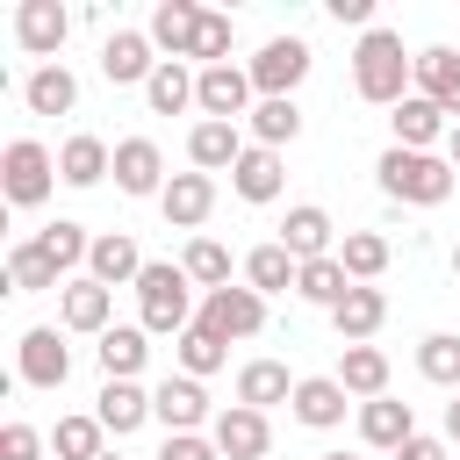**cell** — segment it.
Masks as SVG:
<instances>
[{
  "mask_svg": "<svg viewBox=\"0 0 460 460\" xmlns=\"http://www.w3.org/2000/svg\"><path fill=\"white\" fill-rule=\"evenodd\" d=\"M252 72L244 65H201V79H194V108H201V122H237V115H252Z\"/></svg>",
  "mask_w": 460,
  "mask_h": 460,
  "instance_id": "obj_7",
  "label": "cell"
},
{
  "mask_svg": "<svg viewBox=\"0 0 460 460\" xmlns=\"http://www.w3.org/2000/svg\"><path fill=\"white\" fill-rule=\"evenodd\" d=\"M244 72H252L259 101H295V86L309 79V43H302V36H273Z\"/></svg>",
  "mask_w": 460,
  "mask_h": 460,
  "instance_id": "obj_6",
  "label": "cell"
},
{
  "mask_svg": "<svg viewBox=\"0 0 460 460\" xmlns=\"http://www.w3.org/2000/svg\"><path fill=\"white\" fill-rule=\"evenodd\" d=\"M223 359H230V352H223V338H208V331H201V323H194V331H187V338H180V367H187V374H194V381H201V374H216V367H223Z\"/></svg>",
  "mask_w": 460,
  "mask_h": 460,
  "instance_id": "obj_42",
  "label": "cell"
},
{
  "mask_svg": "<svg viewBox=\"0 0 460 460\" xmlns=\"http://www.w3.org/2000/svg\"><path fill=\"white\" fill-rule=\"evenodd\" d=\"M295 417H302L309 431L345 424V388H338V374H309V381H295Z\"/></svg>",
  "mask_w": 460,
  "mask_h": 460,
  "instance_id": "obj_24",
  "label": "cell"
},
{
  "mask_svg": "<svg viewBox=\"0 0 460 460\" xmlns=\"http://www.w3.org/2000/svg\"><path fill=\"white\" fill-rule=\"evenodd\" d=\"M331 323H338V338H345V345H367V338L388 323V295H381V288H352V295L331 309Z\"/></svg>",
  "mask_w": 460,
  "mask_h": 460,
  "instance_id": "obj_21",
  "label": "cell"
},
{
  "mask_svg": "<svg viewBox=\"0 0 460 460\" xmlns=\"http://www.w3.org/2000/svg\"><path fill=\"white\" fill-rule=\"evenodd\" d=\"M115 187L122 194H165V158L151 137H122L115 144Z\"/></svg>",
  "mask_w": 460,
  "mask_h": 460,
  "instance_id": "obj_16",
  "label": "cell"
},
{
  "mask_svg": "<svg viewBox=\"0 0 460 460\" xmlns=\"http://www.w3.org/2000/svg\"><path fill=\"white\" fill-rule=\"evenodd\" d=\"M208 438H216V453H223V460H266V446H273L266 410H244V402H230V410L208 424Z\"/></svg>",
  "mask_w": 460,
  "mask_h": 460,
  "instance_id": "obj_10",
  "label": "cell"
},
{
  "mask_svg": "<svg viewBox=\"0 0 460 460\" xmlns=\"http://www.w3.org/2000/svg\"><path fill=\"white\" fill-rule=\"evenodd\" d=\"M252 137H259L266 151L295 144V137H302V108H295V101H259V108H252Z\"/></svg>",
  "mask_w": 460,
  "mask_h": 460,
  "instance_id": "obj_36",
  "label": "cell"
},
{
  "mask_svg": "<svg viewBox=\"0 0 460 460\" xmlns=\"http://www.w3.org/2000/svg\"><path fill=\"white\" fill-rule=\"evenodd\" d=\"M417 93L460 122V58L453 50H417Z\"/></svg>",
  "mask_w": 460,
  "mask_h": 460,
  "instance_id": "obj_26",
  "label": "cell"
},
{
  "mask_svg": "<svg viewBox=\"0 0 460 460\" xmlns=\"http://www.w3.org/2000/svg\"><path fill=\"white\" fill-rule=\"evenodd\" d=\"M230 14H201V36H194V58L201 65H230Z\"/></svg>",
  "mask_w": 460,
  "mask_h": 460,
  "instance_id": "obj_43",
  "label": "cell"
},
{
  "mask_svg": "<svg viewBox=\"0 0 460 460\" xmlns=\"http://www.w3.org/2000/svg\"><path fill=\"white\" fill-rule=\"evenodd\" d=\"M331 22H352V29H374V0H331Z\"/></svg>",
  "mask_w": 460,
  "mask_h": 460,
  "instance_id": "obj_46",
  "label": "cell"
},
{
  "mask_svg": "<svg viewBox=\"0 0 460 460\" xmlns=\"http://www.w3.org/2000/svg\"><path fill=\"white\" fill-rule=\"evenodd\" d=\"M58 280H65V273H58L36 244H14V252H7V288H14V295H43V288H58Z\"/></svg>",
  "mask_w": 460,
  "mask_h": 460,
  "instance_id": "obj_38",
  "label": "cell"
},
{
  "mask_svg": "<svg viewBox=\"0 0 460 460\" xmlns=\"http://www.w3.org/2000/svg\"><path fill=\"white\" fill-rule=\"evenodd\" d=\"M323 460H352V453H323Z\"/></svg>",
  "mask_w": 460,
  "mask_h": 460,
  "instance_id": "obj_51",
  "label": "cell"
},
{
  "mask_svg": "<svg viewBox=\"0 0 460 460\" xmlns=\"http://www.w3.org/2000/svg\"><path fill=\"white\" fill-rule=\"evenodd\" d=\"M50 453L58 460H101V417H58Z\"/></svg>",
  "mask_w": 460,
  "mask_h": 460,
  "instance_id": "obj_40",
  "label": "cell"
},
{
  "mask_svg": "<svg viewBox=\"0 0 460 460\" xmlns=\"http://www.w3.org/2000/svg\"><path fill=\"white\" fill-rule=\"evenodd\" d=\"M65 374H72V352H65V338L58 331H22V381L29 388H65Z\"/></svg>",
  "mask_w": 460,
  "mask_h": 460,
  "instance_id": "obj_17",
  "label": "cell"
},
{
  "mask_svg": "<svg viewBox=\"0 0 460 460\" xmlns=\"http://www.w3.org/2000/svg\"><path fill=\"white\" fill-rule=\"evenodd\" d=\"M151 417H158L165 431H201V424H216V417H208V395H201L194 374H165V381L151 388Z\"/></svg>",
  "mask_w": 460,
  "mask_h": 460,
  "instance_id": "obj_8",
  "label": "cell"
},
{
  "mask_svg": "<svg viewBox=\"0 0 460 460\" xmlns=\"http://www.w3.org/2000/svg\"><path fill=\"white\" fill-rule=\"evenodd\" d=\"M158 460H223V453H216V438H201V431H165Z\"/></svg>",
  "mask_w": 460,
  "mask_h": 460,
  "instance_id": "obj_44",
  "label": "cell"
},
{
  "mask_svg": "<svg viewBox=\"0 0 460 460\" xmlns=\"http://www.w3.org/2000/svg\"><path fill=\"white\" fill-rule=\"evenodd\" d=\"M201 14H208V7H194V0H158V7H151V29H144V36H151L158 50H172V58H194Z\"/></svg>",
  "mask_w": 460,
  "mask_h": 460,
  "instance_id": "obj_19",
  "label": "cell"
},
{
  "mask_svg": "<svg viewBox=\"0 0 460 460\" xmlns=\"http://www.w3.org/2000/svg\"><path fill=\"white\" fill-rule=\"evenodd\" d=\"M158 208H165L172 230H201L208 208H216V180H208V172H172L165 194H158Z\"/></svg>",
  "mask_w": 460,
  "mask_h": 460,
  "instance_id": "obj_14",
  "label": "cell"
},
{
  "mask_svg": "<svg viewBox=\"0 0 460 460\" xmlns=\"http://www.w3.org/2000/svg\"><path fill=\"white\" fill-rule=\"evenodd\" d=\"M108 172H115V151L101 137H65V151H58V180L65 187H101Z\"/></svg>",
  "mask_w": 460,
  "mask_h": 460,
  "instance_id": "obj_20",
  "label": "cell"
},
{
  "mask_svg": "<svg viewBox=\"0 0 460 460\" xmlns=\"http://www.w3.org/2000/svg\"><path fill=\"white\" fill-rule=\"evenodd\" d=\"M93 417H101V431H137L144 417H151V395L137 388V381H101V395H93Z\"/></svg>",
  "mask_w": 460,
  "mask_h": 460,
  "instance_id": "obj_25",
  "label": "cell"
},
{
  "mask_svg": "<svg viewBox=\"0 0 460 460\" xmlns=\"http://www.w3.org/2000/svg\"><path fill=\"white\" fill-rule=\"evenodd\" d=\"M194 79H201V72H187L180 58H165V65L151 72V86H144L151 115H180V108H194Z\"/></svg>",
  "mask_w": 460,
  "mask_h": 460,
  "instance_id": "obj_32",
  "label": "cell"
},
{
  "mask_svg": "<svg viewBox=\"0 0 460 460\" xmlns=\"http://www.w3.org/2000/svg\"><path fill=\"white\" fill-rule=\"evenodd\" d=\"M338 388L345 395H367V402L388 395V352L381 345H345L338 352Z\"/></svg>",
  "mask_w": 460,
  "mask_h": 460,
  "instance_id": "obj_23",
  "label": "cell"
},
{
  "mask_svg": "<svg viewBox=\"0 0 460 460\" xmlns=\"http://www.w3.org/2000/svg\"><path fill=\"white\" fill-rule=\"evenodd\" d=\"M137 295H144V331H172V338H187L194 331V295H187V266H144V280H137Z\"/></svg>",
  "mask_w": 460,
  "mask_h": 460,
  "instance_id": "obj_3",
  "label": "cell"
},
{
  "mask_svg": "<svg viewBox=\"0 0 460 460\" xmlns=\"http://www.w3.org/2000/svg\"><path fill=\"white\" fill-rule=\"evenodd\" d=\"M22 101H29V115H72L79 108V79L65 65H36L29 86H22Z\"/></svg>",
  "mask_w": 460,
  "mask_h": 460,
  "instance_id": "obj_27",
  "label": "cell"
},
{
  "mask_svg": "<svg viewBox=\"0 0 460 460\" xmlns=\"http://www.w3.org/2000/svg\"><path fill=\"white\" fill-rule=\"evenodd\" d=\"M158 43L151 36H137V29H115L108 43H101V72L115 79V86H151V72L165 65V58H151Z\"/></svg>",
  "mask_w": 460,
  "mask_h": 460,
  "instance_id": "obj_11",
  "label": "cell"
},
{
  "mask_svg": "<svg viewBox=\"0 0 460 460\" xmlns=\"http://www.w3.org/2000/svg\"><path fill=\"white\" fill-rule=\"evenodd\" d=\"M295 288H302V295H309V302H323V309H338V302H345V295H352V288H359V280H352V273H345V266H338V252H331V259H309V266H302V280H295Z\"/></svg>",
  "mask_w": 460,
  "mask_h": 460,
  "instance_id": "obj_35",
  "label": "cell"
},
{
  "mask_svg": "<svg viewBox=\"0 0 460 460\" xmlns=\"http://www.w3.org/2000/svg\"><path fill=\"white\" fill-rule=\"evenodd\" d=\"M230 187H237L244 201H273V194H280V151H266V144H252V151L237 158V172H230Z\"/></svg>",
  "mask_w": 460,
  "mask_h": 460,
  "instance_id": "obj_33",
  "label": "cell"
},
{
  "mask_svg": "<svg viewBox=\"0 0 460 460\" xmlns=\"http://www.w3.org/2000/svg\"><path fill=\"white\" fill-rule=\"evenodd\" d=\"M0 460H43V431L36 424H7L0 431Z\"/></svg>",
  "mask_w": 460,
  "mask_h": 460,
  "instance_id": "obj_45",
  "label": "cell"
},
{
  "mask_svg": "<svg viewBox=\"0 0 460 460\" xmlns=\"http://www.w3.org/2000/svg\"><path fill=\"white\" fill-rule=\"evenodd\" d=\"M388 122H395V144H402V151H431L438 137H453V129H446V108H431L424 93H410Z\"/></svg>",
  "mask_w": 460,
  "mask_h": 460,
  "instance_id": "obj_28",
  "label": "cell"
},
{
  "mask_svg": "<svg viewBox=\"0 0 460 460\" xmlns=\"http://www.w3.org/2000/svg\"><path fill=\"white\" fill-rule=\"evenodd\" d=\"M244 151H252V144H244L237 122H194V129H187V158H194V172H237Z\"/></svg>",
  "mask_w": 460,
  "mask_h": 460,
  "instance_id": "obj_13",
  "label": "cell"
},
{
  "mask_svg": "<svg viewBox=\"0 0 460 460\" xmlns=\"http://www.w3.org/2000/svg\"><path fill=\"white\" fill-rule=\"evenodd\" d=\"M237 402H244V410L295 402V381H288V367H280V359H252V367H237Z\"/></svg>",
  "mask_w": 460,
  "mask_h": 460,
  "instance_id": "obj_31",
  "label": "cell"
},
{
  "mask_svg": "<svg viewBox=\"0 0 460 460\" xmlns=\"http://www.w3.org/2000/svg\"><path fill=\"white\" fill-rule=\"evenodd\" d=\"M374 172H381V194H388V201H410V208H438V201L453 194V165L431 158V151H402V144H388Z\"/></svg>",
  "mask_w": 460,
  "mask_h": 460,
  "instance_id": "obj_2",
  "label": "cell"
},
{
  "mask_svg": "<svg viewBox=\"0 0 460 460\" xmlns=\"http://www.w3.org/2000/svg\"><path fill=\"white\" fill-rule=\"evenodd\" d=\"M244 280L259 288V295H288L295 280H302V259L273 237V244H259V252H244Z\"/></svg>",
  "mask_w": 460,
  "mask_h": 460,
  "instance_id": "obj_30",
  "label": "cell"
},
{
  "mask_svg": "<svg viewBox=\"0 0 460 460\" xmlns=\"http://www.w3.org/2000/svg\"><path fill=\"white\" fill-rule=\"evenodd\" d=\"M395 460H446V438H424V431H417V438H410Z\"/></svg>",
  "mask_w": 460,
  "mask_h": 460,
  "instance_id": "obj_47",
  "label": "cell"
},
{
  "mask_svg": "<svg viewBox=\"0 0 460 460\" xmlns=\"http://www.w3.org/2000/svg\"><path fill=\"white\" fill-rule=\"evenodd\" d=\"M101 460H122V453H101Z\"/></svg>",
  "mask_w": 460,
  "mask_h": 460,
  "instance_id": "obj_52",
  "label": "cell"
},
{
  "mask_svg": "<svg viewBox=\"0 0 460 460\" xmlns=\"http://www.w3.org/2000/svg\"><path fill=\"white\" fill-rule=\"evenodd\" d=\"M180 266H187V280H201V288H208V295H216V288H230V252H223V244H216V237H194V244H187V259H180Z\"/></svg>",
  "mask_w": 460,
  "mask_h": 460,
  "instance_id": "obj_41",
  "label": "cell"
},
{
  "mask_svg": "<svg viewBox=\"0 0 460 460\" xmlns=\"http://www.w3.org/2000/svg\"><path fill=\"white\" fill-rule=\"evenodd\" d=\"M29 244H36V252H43V259H50L58 273H72V266H86V252H93V237H86L79 223H65V216H58L50 230H36Z\"/></svg>",
  "mask_w": 460,
  "mask_h": 460,
  "instance_id": "obj_34",
  "label": "cell"
},
{
  "mask_svg": "<svg viewBox=\"0 0 460 460\" xmlns=\"http://www.w3.org/2000/svg\"><path fill=\"white\" fill-rule=\"evenodd\" d=\"M410 79H417V58H402V36H395V29H367L359 50H352V86H359V101L402 108V101H410Z\"/></svg>",
  "mask_w": 460,
  "mask_h": 460,
  "instance_id": "obj_1",
  "label": "cell"
},
{
  "mask_svg": "<svg viewBox=\"0 0 460 460\" xmlns=\"http://www.w3.org/2000/svg\"><path fill=\"white\" fill-rule=\"evenodd\" d=\"M417 374L438 381V388H460V338H453V331H431V338L417 345Z\"/></svg>",
  "mask_w": 460,
  "mask_h": 460,
  "instance_id": "obj_39",
  "label": "cell"
},
{
  "mask_svg": "<svg viewBox=\"0 0 460 460\" xmlns=\"http://www.w3.org/2000/svg\"><path fill=\"white\" fill-rule=\"evenodd\" d=\"M359 438H367V446H381V453H402V446L417 438V417H410V402H395V395H374V402H359Z\"/></svg>",
  "mask_w": 460,
  "mask_h": 460,
  "instance_id": "obj_18",
  "label": "cell"
},
{
  "mask_svg": "<svg viewBox=\"0 0 460 460\" xmlns=\"http://www.w3.org/2000/svg\"><path fill=\"white\" fill-rule=\"evenodd\" d=\"M58 316H65V331H115L108 316H115V288H101V280H65L58 288Z\"/></svg>",
  "mask_w": 460,
  "mask_h": 460,
  "instance_id": "obj_15",
  "label": "cell"
},
{
  "mask_svg": "<svg viewBox=\"0 0 460 460\" xmlns=\"http://www.w3.org/2000/svg\"><path fill=\"white\" fill-rule=\"evenodd\" d=\"M144 338H151L144 323H115V331H101V345H93V352H101V374H108V381H137V367L151 359Z\"/></svg>",
  "mask_w": 460,
  "mask_h": 460,
  "instance_id": "obj_22",
  "label": "cell"
},
{
  "mask_svg": "<svg viewBox=\"0 0 460 460\" xmlns=\"http://www.w3.org/2000/svg\"><path fill=\"white\" fill-rule=\"evenodd\" d=\"M280 244L309 266V259H331V216L316 208V201H302V208H288V223H280Z\"/></svg>",
  "mask_w": 460,
  "mask_h": 460,
  "instance_id": "obj_29",
  "label": "cell"
},
{
  "mask_svg": "<svg viewBox=\"0 0 460 460\" xmlns=\"http://www.w3.org/2000/svg\"><path fill=\"white\" fill-rule=\"evenodd\" d=\"M50 180H58V158H50L36 137H14V144L0 151V194H7L14 208H36V201L50 194Z\"/></svg>",
  "mask_w": 460,
  "mask_h": 460,
  "instance_id": "obj_4",
  "label": "cell"
},
{
  "mask_svg": "<svg viewBox=\"0 0 460 460\" xmlns=\"http://www.w3.org/2000/svg\"><path fill=\"white\" fill-rule=\"evenodd\" d=\"M453 280H460V244H453Z\"/></svg>",
  "mask_w": 460,
  "mask_h": 460,
  "instance_id": "obj_50",
  "label": "cell"
},
{
  "mask_svg": "<svg viewBox=\"0 0 460 460\" xmlns=\"http://www.w3.org/2000/svg\"><path fill=\"white\" fill-rule=\"evenodd\" d=\"M208 338H259L266 331V295L259 288H216V295H201V316H194Z\"/></svg>",
  "mask_w": 460,
  "mask_h": 460,
  "instance_id": "obj_5",
  "label": "cell"
},
{
  "mask_svg": "<svg viewBox=\"0 0 460 460\" xmlns=\"http://www.w3.org/2000/svg\"><path fill=\"white\" fill-rule=\"evenodd\" d=\"M446 438L460 446V402H446Z\"/></svg>",
  "mask_w": 460,
  "mask_h": 460,
  "instance_id": "obj_48",
  "label": "cell"
},
{
  "mask_svg": "<svg viewBox=\"0 0 460 460\" xmlns=\"http://www.w3.org/2000/svg\"><path fill=\"white\" fill-rule=\"evenodd\" d=\"M446 165L460 172V122H453V137H446Z\"/></svg>",
  "mask_w": 460,
  "mask_h": 460,
  "instance_id": "obj_49",
  "label": "cell"
},
{
  "mask_svg": "<svg viewBox=\"0 0 460 460\" xmlns=\"http://www.w3.org/2000/svg\"><path fill=\"white\" fill-rule=\"evenodd\" d=\"M65 36H72V14H65L58 0H22V7H14V43H22L29 58H50Z\"/></svg>",
  "mask_w": 460,
  "mask_h": 460,
  "instance_id": "obj_12",
  "label": "cell"
},
{
  "mask_svg": "<svg viewBox=\"0 0 460 460\" xmlns=\"http://www.w3.org/2000/svg\"><path fill=\"white\" fill-rule=\"evenodd\" d=\"M144 252H137V237L129 230H108V237H93V252H86V280H101V288H137L144 280Z\"/></svg>",
  "mask_w": 460,
  "mask_h": 460,
  "instance_id": "obj_9",
  "label": "cell"
},
{
  "mask_svg": "<svg viewBox=\"0 0 460 460\" xmlns=\"http://www.w3.org/2000/svg\"><path fill=\"white\" fill-rule=\"evenodd\" d=\"M338 266L367 288L381 266H388V237H374V230H345V244H338Z\"/></svg>",
  "mask_w": 460,
  "mask_h": 460,
  "instance_id": "obj_37",
  "label": "cell"
}]
</instances>
